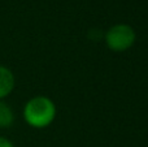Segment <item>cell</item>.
<instances>
[{
  "instance_id": "3957f363",
  "label": "cell",
  "mask_w": 148,
  "mask_h": 147,
  "mask_svg": "<svg viewBox=\"0 0 148 147\" xmlns=\"http://www.w3.org/2000/svg\"><path fill=\"white\" fill-rule=\"evenodd\" d=\"M16 86V78L13 72L5 65H0V100H4L12 94Z\"/></svg>"
},
{
  "instance_id": "5b68a950",
  "label": "cell",
  "mask_w": 148,
  "mask_h": 147,
  "mask_svg": "<svg viewBox=\"0 0 148 147\" xmlns=\"http://www.w3.org/2000/svg\"><path fill=\"white\" fill-rule=\"evenodd\" d=\"M0 147H14V145H13V142L9 141L8 138L0 135Z\"/></svg>"
},
{
  "instance_id": "6da1fadb",
  "label": "cell",
  "mask_w": 148,
  "mask_h": 147,
  "mask_svg": "<svg viewBox=\"0 0 148 147\" xmlns=\"http://www.w3.org/2000/svg\"><path fill=\"white\" fill-rule=\"evenodd\" d=\"M22 115L29 126L34 129H44L53 122L56 117V106L49 98L38 95L26 102Z\"/></svg>"
},
{
  "instance_id": "7a4b0ae2",
  "label": "cell",
  "mask_w": 148,
  "mask_h": 147,
  "mask_svg": "<svg viewBox=\"0 0 148 147\" xmlns=\"http://www.w3.org/2000/svg\"><path fill=\"white\" fill-rule=\"evenodd\" d=\"M136 41L135 30L127 23L113 25L104 33L105 46L114 52H123L134 46Z\"/></svg>"
},
{
  "instance_id": "277c9868",
  "label": "cell",
  "mask_w": 148,
  "mask_h": 147,
  "mask_svg": "<svg viewBox=\"0 0 148 147\" xmlns=\"http://www.w3.org/2000/svg\"><path fill=\"white\" fill-rule=\"evenodd\" d=\"M14 122V112L8 103L0 100V129H8Z\"/></svg>"
}]
</instances>
